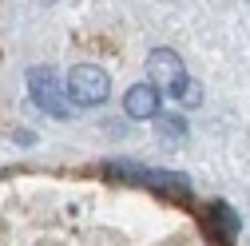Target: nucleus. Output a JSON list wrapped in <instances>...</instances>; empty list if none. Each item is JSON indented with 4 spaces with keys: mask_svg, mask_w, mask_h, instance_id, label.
Returning a JSON list of instances; mask_svg holds the SVG:
<instances>
[{
    "mask_svg": "<svg viewBox=\"0 0 250 246\" xmlns=\"http://www.w3.org/2000/svg\"><path fill=\"white\" fill-rule=\"evenodd\" d=\"M28 96H32V103L52 115V119H68L72 107H68V96H64V87H60V76L56 68L48 64H36V68H28Z\"/></svg>",
    "mask_w": 250,
    "mask_h": 246,
    "instance_id": "obj_1",
    "label": "nucleus"
},
{
    "mask_svg": "<svg viewBox=\"0 0 250 246\" xmlns=\"http://www.w3.org/2000/svg\"><path fill=\"white\" fill-rule=\"evenodd\" d=\"M107 91H111V80L100 64H76L68 72V87H64V96L76 103V107H100L107 100Z\"/></svg>",
    "mask_w": 250,
    "mask_h": 246,
    "instance_id": "obj_2",
    "label": "nucleus"
},
{
    "mask_svg": "<svg viewBox=\"0 0 250 246\" xmlns=\"http://www.w3.org/2000/svg\"><path fill=\"white\" fill-rule=\"evenodd\" d=\"M147 80H151L155 91H171V96H179L183 83H187V68H183L179 52H171V48H155V52L147 56Z\"/></svg>",
    "mask_w": 250,
    "mask_h": 246,
    "instance_id": "obj_3",
    "label": "nucleus"
},
{
    "mask_svg": "<svg viewBox=\"0 0 250 246\" xmlns=\"http://www.w3.org/2000/svg\"><path fill=\"white\" fill-rule=\"evenodd\" d=\"M123 111H127V119H155L159 115V91L151 83H135L123 96Z\"/></svg>",
    "mask_w": 250,
    "mask_h": 246,
    "instance_id": "obj_4",
    "label": "nucleus"
},
{
    "mask_svg": "<svg viewBox=\"0 0 250 246\" xmlns=\"http://www.w3.org/2000/svg\"><path fill=\"white\" fill-rule=\"evenodd\" d=\"M143 183L147 187H159V191H175V195H191V179L183 171H143Z\"/></svg>",
    "mask_w": 250,
    "mask_h": 246,
    "instance_id": "obj_5",
    "label": "nucleus"
},
{
    "mask_svg": "<svg viewBox=\"0 0 250 246\" xmlns=\"http://www.w3.org/2000/svg\"><path fill=\"white\" fill-rule=\"evenodd\" d=\"M143 171H147V167H139V163H131V159H107V163H104V175H107V179H119V183H143Z\"/></svg>",
    "mask_w": 250,
    "mask_h": 246,
    "instance_id": "obj_6",
    "label": "nucleus"
},
{
    "mask_svg": "<svg viewBox=\"0 0 250 246\" xmlns=\"http://www.w3.org/2000/svg\"><path fill=\"white\" fill-rule=\"evenodd\" d=\"M179 100H183V103H191V107H195V103L203 100V91H199V83H191V80H187V83H183V91H179Z\"/></svg>",
    "mask_w": 250,
    "mask_h": 246,
    "instance_id": "obj_7",
    "label": "nucleus"
},
{
    "mask_svg": "<svg viewBox=\"0 0 250 246\" xmlns=\"http://www.w3.org/2000/svg\"><path fill=\"white\" fill-rule=\"evenodd\" d=\"M159 131H163V135H183V119H179V115L159 119Z\"/></svg>",
    "mask_w": 250,
    "mask_h": 246,
    "instance_id": "obj_8",
    "label": "nucleus"
},
{
    "mask_svg": "<svg viewBox=\"0 0 250 246\" xmlns=\"http://www.w3.org/2000/svg\"><path fill=\"white\" fill-rule=\"evenodd\" d=\"M48 4H52V0H48Z\"/></svg>",
    "mask_w": 250,
    "mask_h": 246,
    "instance_id": "obj_9",
    "label": "nucleus"
}]
</instances>
